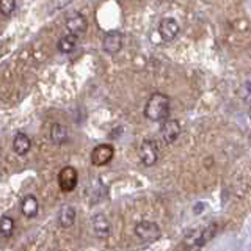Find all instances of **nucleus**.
<instances>
[{
	"label": "nucleus",
	"instance_id": "f257e3e1",
	"mask_svg": "<svg viewBox=\"0 0 251 251\" xmlns=\"http://www.w3.org/2000/svg\"><path fill=\"white\" fill-rule=\"evenodd\" d=\"M171 99L167 94L155 91L151 94L145 105V116L152 123H163L170 115Z\"/></svg>",
	"mask_w": 251,
	"mask_h": 251
},
{
	"label": "nucleus",
	"instance_id": "f03ea898",
	"mask_svg": "<svg viewBox=\"0 0 251 251\" xmlns=\"http://www.w3.org/2000/svg\"><path fill=\"white\" fill-rule=\"evenodd\" d=\"M135 235L138 237V240H141L143 243H152L160 239L162 229L157 223L143 220V222L135 225Z\"/></svg>",
	"mask_w": 251,
	"mask_h": 251
},
{
	"label": "nucleus",
	"instance_id": "7ed1b4c3",
	"mask_svg": "<svg viewBox=\"0 0 251 251\" xmlns=\"http://www.w3.org/2000/svg\"><path fill=\"white\" fill-rule=\"evenodd\" d=\"M138 157L140 162L145 165V167H152L157 162H159L160 151L159 146H157L155 140H143L138 148Z\"/></svg>",
	"mask_w": 251,
	"mask_h": 251
},
{
	"label": "nucleus",
	"instance_id": "20e7f679",
	"mask_svg": "<svg viewBox=\"0 0 251 251\" xmlns=\"http://www.w3.org/2000/svg\"><path fill=\"white\" fill-rule=\"evenodd\" d=\"M113 155H115V148L108 143H102L93 149L90 159L94 167H105V165H108L113 160Z\"/></svg>",
	"mask_w": 251,
	"mask_h": 251
},
{
	"label": "nucleus",
	"instance_id": "39448f33",
	"mask_svg": "<svg viewBox=\"0 0 251 251\" xmlns=\"http://www.w3.org/2000/svg\"><path fill=\"white\" fill-rule=\"evenodd\" d=\"M78 184V173L74 167H63L58 173V187L61 192H73Z\"/></svg>",
	"mask_w": 251,
	"mask_h": 251
},
{
	"label": "nucleus",
	"instance_id": "423d86ee",
	"mask_svg": "<svg viewBox=\"0 0 251 251\" xmlns=\"http://www.w3.org/2000/svg\"><path fill=\"white\" fill-rule=\"evenodd\" d=\"M123 43H124V36L121 31L110 30L102 38V49L110 55H115L123 49Z\"/></svg>",
	"mask_w": 251,
	"mask_h": 251
},
{
	"label": "nucleus",
	"instance_id": "0eeeda50",
	"mask_svg": "<svg viewBox=\"0 0 251 251\" xmlns=\"http://www.w3.org/2000/svg\"><path fill=\"white\" fill-rule=\"evenodd\" d=\"M180 130L182 127H180V123L177 120H168L167 118L160 127V137L167 145H171L179 138Z\"/></svg>",
	"mask_w": 251,
	"mask_h": 251
},
{
	"label": "nucleus",
	"instance_id": "6e6552de",
	"mask_svg": "<svg viewBox=\"0 0 251 251\" xmlns=\"http://www.w3.org/2000/svg\"><path fill=\"white\" fill-rule=\"evenodd\" d=\"M179 31H180L179 22L173 18H163L159 24V35L165 43H170L173 39H176Z\"/></svg>",
	"mask_w": 251,
	"mask_h": 251
},
{
	"label": "nucleus",
	"instance_id": "1a4fd4ad",
	"mask_svg": "<svg viewBox=\"0 0 251 251\" xmlns=\"http://www.w3.org/2000/svg\"><path fill=\"white\" fill-rule=\"evenodd\" d=\"M91 226H93V232L98 239H107L110 232H112V225H110L104 214L94 215L91 218Z\"/></svg>",
	"mask_w": 251,
	"mask_h": 251
},
{
	"label": "nucleus",
	"instance_id": "9d476101",
	"mask_svg": "<svg viewBox=\"0 0 251 251\" xmlns=\"http://www.w3.org/2000/svg\"><path fill=\"white\" fill-rule=\"evenodd\" d=\"M65 25H66V30L69 31V33H74L77 36H80V35L85 33L88 24H86V19L80 13H73V14H69L66 18Z\"/></svg>",
	"mask_w": 251,
	"mask_h": 251
},
{
	"label": "nucleus",
	"instance_id": "9b49d317",
	"mask_svg": "<svg viewBox=\"0 0 251 251\" xmlns=\"http://www.w3.org/2000/svg\"><path fill=\"white\" fill-rule=\"evenodd\" d=\"M21 212L25 218H35L39 212V201L35 195H25L21 201Z\"/></svg>",
	"mask_w": 251,
	"mask_h": 251
},
{
	"label": "nucleus",
	"instance_id": "f8f14e48",
	"mask_svg": "<svg viewBox=\"0 0 251 251\" xmlns=\"http://www.w3.org/2000/svg\"><path fill=\"white\" fill-rule=\"evenodd\" d=\"M31 149V140L27 133L18 132L13 138V151L18 155H25Z\"/></svg>",
	"mask_w": 251,
	"mask_h": 251
},
{
	"label": "nucleus",
	"instance_id": "ddd939ff",
	"mask_svg": "<svg viewBox=\"0 0 251 251\" xmlns=\"http://www.w3.org/2000/svg\"><path fill=\"white\" fill-rule=\"evenodd\" d=\"M77 43H78V36L74 35V33H69V31H68V35H63L58 39L57 49H58L60 53H71V52L75 50Z\"/></svg>",
	"mask_w": 251,
	"mask_h": 251
},
{
	"label": "nucleus",
	"instance_id": "4468645a",
	"mask_svg": "<svg viewBox=\"0 0 251 251\" xmlns=\"http://www.w3.org/2000/svg\"><path fill=\"white\" fill-rule=\"evenodd\" d=\"M75 217H77V212L73 206H63L58 212V225L61 227H71L75 223Z\"/></svg>",
	"mask_w": 251,
	"mask_h": 251
},
{
	"label": "nucleus",
	"instance_id": "2eb2a0df",
	"mask_svg": "<svg viewBox=\"0 0 251 251\" xmlns=\"http://www.w3.org/2000/svg\"><path fill=\"white\" fill-rule=\"evenodd\" d=\"M69 138V132L66 129V126L63 124H53L50 127V141L53 145H63L66 143Z\"/></svg>",
	"mask_w": 251,
	"mask_h": 251
},
{
	"label": "nucleus",
	"instance_id": "dca6fc26",
	"mask_svg": "<svg viewBox=\"0 0 251 251\" xmlns=\"http://www.w3.org/2000/svg\"><path fill=\"white\" fill-rule=\"evenodd\" d=\"M14 220L11 217H8V215H3L2 217V222H0V234H2V237L3 239H10L13 232H14Z\"/></svg>",
	"mask_w": 251,
	"mask_h": 251
},
{
	"label": "nucleus",
	"instance_id": "f3484780",
	"mask_svg": "<svg viewBox=\"0 0 251 251\" xmlns=\"http://www.w3.org/2000/svg\"><path fill=\"white\" fill-rule=\"evenodd\" d=\"M16 10V0H0V13L5 18H10Z\"/></svg>",
	"mask_w": 251,
	"mask_h": 251
},
{
	"label": "nucleus",
	"instance_id": "a211bd4d",
	"mask_svg": "<svg viewBox=\"0 0 251 251\" xmlns=\"http://www.w3.org/2000/svg\"><path fill=\"white\" fill-rule=\"evenodd\" d=\"M159 2H162V3H171V2H175V0H159Z\"/></svg>",
	"mask_w": 251,
	"mask_h": 251
},
{
	"label": "nucleus",
	"instance_id": "6ab92c4d",
	"mask_svg": "<svg viewBox=\"0 0 251 251\" xmlns=\"http://www.w3.org/2000/svg\"><path fill=\"white\" fill-rule=\"evenodd\" d=\"M248 116L251 118V105H250V108H248Z\"/></svg>",
	"mask_w": 251,
	"mask_h": 251
}]
</instances>
